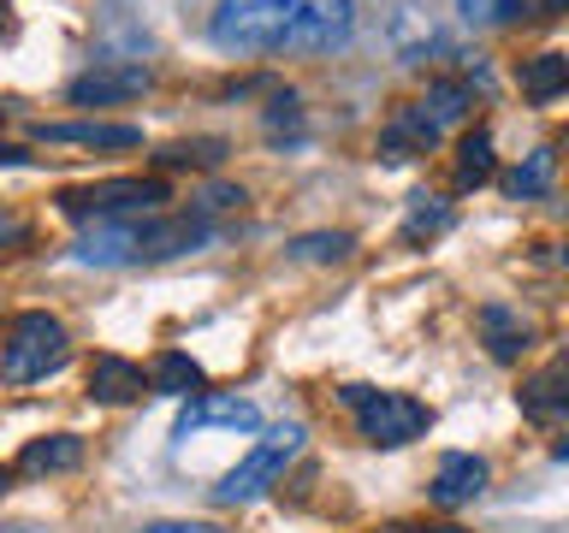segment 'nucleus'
Masks as SVG:
<instances>
[{
  "mask_svg": "<svg viewBox=\"0 0 569 533\" xmlns=\"http://www.w3.org/2000/svg\"><path fill=\"white\" fill-rule=\"evenodd\" d=\"M208 30L231 53H332L356 30V0H220Z\"/></svg>",
  "mask_w": 569,
  "mask_h": 533,
  "instance_id": "1",
  "label": "nucleus"
},
{
  "mask_svg": "<svg viewBox=\"0 0 569 533\" xmlns=\"http://www.w3.org/2000/svg\"><path fill=\"white\" fill-rule=\"evenodd\" d=\"M66 368V326L42 309L18 314L7 344H0V380L7 385H30V380H48V373Z\"/></svg>",
  "mask_w": 569,
  "mask_h": 533,
  "instance_id": "2",
  "label": "nucleus"
},
{
  "mask_svg": "<svg viewBox=\"0 0 569 533\" xmlns=\"http://www.w3.org/2000/svg\"><path fill=\"white\" fill-rule=\"evenodd\" d=\"M345 403L356 409V426H362L368 444L380 451H398V444L421 439L433 426V409L409 391H368V385H345Z\"/></svg>",
  "mask_w": 569,
  "mask_h": 533,
  "instance_id": "3",
  "label": "nucleus"
},
{
  "mask_svg": "<svg viewBox=\"0 0 569 533\" xmlns=\"http://www.w3.org/2000/svg\"><path fill=\"white\" fill-rule=\"evenodd\" d=\"M462 119H469V89H462V83H433V89H427V95L386 131V154H391V160L427 154V149H433V142L451 131V124H462Z\"/></svg>",
  "mask_w": 569,
  "mask_h": 533,
  "instance_id": "4",
  "label": "nucleus"
},
{
  "mask_svg": "<svg viewBox=\"0 0 569 533\" xmlns=\"http://www.w3.org/2000/svg\"><path fill=\"white\" fill-rule=\"evenodd\" d=\"M160 202H172L167 178H101V184L60 190V208L71 220H137V213H154Z\"/></svg>",
  "mask_w": 569,
  "mask_h": 533,
  "instance_id": "5",
  "label": "nucleus"
},
{
  "mask_svg": "<svg viewBox=\"0 0 569 533\" xmlns=\"http://www.w3.org/2000/svg\"><path fill=\"white\" fill-rule=\"evenodd\" d=\"M302 451V426H273L267 439H256V451H249L238 469H231L220 486H213V504H249V497H261L273 480L284 474V462Z\"/></svg>",
  "mask_w": 569,
  "mask_h": 533,
  "instance_id": "6",
  "label": "nucleus"
},
{
  "mask_svg": "<svg viewBox=\"0 0 569 533\" xmlns=\"http://www.w3.org/2000/svg\"><path fill=\"white\" fill-rule=\"evenodd\" d=\"M154 83V71L142 60H101L96 71H83V78H71V107H119V101H137L142 89Z\"/></svg>",
  "mask_w": 569,
  "mask_h": 533,
  "instance_id": "7",
  "label": "nucleus"
},
{
  "mask_svg": "<svg viewBox=\"0 0 569 533\" xmlns=\"http://www.w3.org/2000/svg\"><path fill=\"white\" fill-rule=\"evenodd\" d=\"M208 243V225L196 213H178V220H137V261H167V255H190V249Z\"/></svg>",
  "mask_w": 569,
  "mask_h": 533,
  "instance_id": "8",
  "label": "nucleus"
},
{
  "mask_svg": "<svg viewBox=\"0 0 569 533\" xmlns=\"http://www.w3.org/2000/svg\"><path fill=\"white\" fill-rule=\"evenodd\" d=\"M36 142H71V149H137L142 131L137 124H101V119H60V124H36Z\"/></svg>",
  "mask_w": 569,
  "mask_h": 533,
  "instance_id": "9",
  "label": "nucleus"
},
{
  "mask_svg": "<svg viewBox=\"0 0 569 533\" xmlns=\"http://www.w3.org/2000/svg\"><path fill=\"white\" fill-rule=\"evenodd\" d=\"M516 403H522L528 421H563L569 415V355H558V362H546L533 380H522Z\"/></svg>",
  "mask_w": 569,
  "mask_h": 533,
  "instance_id": "10",
  "label": "nucleus"
},
{
  "mask_svg": "<svg viewBox=\"0 0 569 533\" xmlns=\"http://www.w3.org/2000/svg\"><path fill=\"white\" fill-rule=\"evenodd\" d=\"M202 426H231V433H249V426H256V403L220 398V391H202V398H190V403H184V415H178L172 433H178V439H190V433H202Z\"/></svg>",
  "mask_w": 569,
  "mask_h": 533,
  "instance_id": "11",
  "label": "nucleus"
},
{
  "mask_svg": "<svg viewBox=\"0 0 569 533\" xmlns=\"http://www.w3.org/2000/svg\"><path fill=\"white\" fill-rule=\"evenodd\" d=\"M83 266H124L137 261V220H96L71 249Z\"/></svg>",
  "mask_w": 569,
  "mask_h": 533,
  "instance_id": "12",
  "label": "nucleus"
},
{
  "mask_svg": "<svg viewBox=\"0 0 569 533\" xmlns=\"http://www.w3.org/2000/svg\"><path fill=\"white\" fill-rule=\"evenodd\" d=\"M480 492H487V462H480L475 451H451L439 462V474H433V504L439 510L475 504Z\"/></svg>",
  "mask_w": 569,
  "mask_h": 533,
  "instance_id": "13",
  "label": "nucleus"
},
{
  "mask_svg": "<svg viewBox=\"0 0 569 533\" xmlns=\"http://www.w3.org/2000/svg\"><path fill=\"white\" fill-rule=\"evenodd\" d=\"M89 398H96V403H131V398H142V368L124 362V355H96V362H89Z\"/></svg>",
  "mask_w": 569,
  "mask_h": 533,
  "instance_id": "14",
  "label": "nucleus"
},
{
  "mask_svg": "<svg viewBox=\"0 0 569 533\" xmlns=\"http://www.w3.org/2000/svg\"><path fill=\"white\" fill-rule=\"evenodd\" d=\"M83 462V439L78 433H48V439H30L18 451V469L24 474H66Z\"/></svg>",
  "mask_w": 569,
  "mask_h": 533,
  "instance_id": "15",
  "label": "nucleus"
},
{
  "mask_svg": "<svg viewBox=\"0 0 569 533\" xmlns=\"http://www.w3.org/2000/svg\"><path fill=\"white\" fill-rule=\"evenodd\" d=\"M480 338H487L492 362H516L528 344V320L516 309H505V302H487V309H480Z\"/></svg>",
  "mask_w": 569,
  "mask_h": 533,
  "instance_id": "16",
  "label": "nucleus"
},
{
  "mask_svg": "<svg viewBox=\"0 0 569 533\" xmlns=\"http://www.w3.org/2000/svg\"><path fill=\"white\" fill-rule=\"evenodd\" d=\"M492 172H498L492 131H462V142H457V190H480Z\"/></svg>",
  "mask_w": 569,
  "mask_h": 533,
  "instance_id": "17",
  "label": "nucleus"
},
{
  "mask_svg": "<svg viewBox=\"0 0 569 533\" xmlns=\"http://www.w3.org/2000/svg\"><path fill=\"white\" fill-rule=\"evenodd\" d=\"M569 89V60L563 53H533V60H522V95L528 101H551Z\"/></svg>",
  "mask_w": 569,
  "mask_h": 533,
  "instance_id": "18",
  "label": "nucleus"
},
{
  "mask_svg": "<svg viewBox=\"0 0 569 533\" xmlns=\"http://www.w3.org/2000/svg\"><path fill=\"white\" fill-rule=\"evenodd\" d=\"M202 362H190V355H178V350H167L154 362V373H149V385L160 391V398H190V391H202Z\"/></svg>",
  "mask_w": 569,
  "mask_h": 533,
  "instance_id": "19",
  "label": "nucleus"
},
{
  "mask_svg": "<svg viewBox=\"0 0 569 533\" xmlns=\"http://www.w3.org/2000/svg\"><path fill=\"white\" fill-rule=\"evenodd\" d=\"M451 225V202L445 195H409V213H403V243H421V238H439Z\"/></svg>",
  "mask_w": 569,
  "mask_h": 533,
  "instance_id": "20",
  "label": "nucleus"
},
{
  "mask_svg": "<svg viewBox=\"0 0 569 533\" xmlns=\"http://www.w3.org/2000/svg\"><path fill=\"white\" fill-rule=\"evenodd\" d=\"M297 261H345L350 255V231H309V238L291 243Z\"/></svg>",
  "mask_w": 569,
  "mask_h": 533,
  "instance_id": "21",
  "label": "nucleus"
},
{
  "mask_svg": "<svg viewBox=\"0 0 569 533\" xmlns=\"http://www.w3.org/2000/svg\"><path fill=\"white\" fill-rule=\"evenodd\" d=\"M546 184H551V149H533L522 167L505 178V190H510V195H540Z\"/></svg>",
  "mask_w": 569,
  "mask_h": 533,
  "instance_id": "22",
  "label": "nucleus"
},
{
  "mask_svg": "<svg viewBox=\"0 0 569 533\" xmlns=\"http://www.w3.org/2000/svg\"><path fill=\"white\" fill-rule=\"evenodd\" d=\"M533 7H540V0H457V12L469 18V24H505V18H522Z\"/></svg>",
  "mask_w": 569,
  "mask_h": 533,
  "instance_id": "23",
  "label": "nucleus"
},
{
  "mask_svg": "<svg viewBox=\"0 0 569 533\" xmlns=\"http://www.w3.org/2000/svg\"><path fill=\"white\" fill-rule=\"evenodd\" d=\"M220 154H226V142H172L167 154H160V167H220Z\"/></svg>",
  "mask_w": 569,
  "mask_h": 533,
  "instance_id": "24",
  "label": "nucleus"
},
{
  "mask_svg": "<svg viewBox=\"0 0 569 533\" xmlns=\"http://www.w3.org/2000/svg\"><path fill=\"white\" fill-rule=\"evenodd\" d=\"M202 208H213V213H226V208H243V190H231V184H213V190L202 195Z\"/></svg>",
  "mask_w": 569,
  "mask_h": 533,
  "instance_id": "25",
  "label": "nucleus"
},
{
  "mask_svg": "<svg viewBox=\"0 0 569 533\" xmlns=\"http://www.w3.org/2000/svg\"><path fill=\"white\" fill-rule=\"evenodd\" d=\"M142 533H220V527H208V522H149Z\"/></svg>",
  "mask_w": 569,
  "mask_h": 533,
  "instance_id": "26",
  "label": "nucleus"
},
{
  "mask_svg": "<svg viewBox=\"0 0 569 533\" xmlns=\"http://www.w3.org/2000/svg\"><path fill=\"white\" fill-rule=\"evenodd\" d=\"M18 238H24V220H18V213H0V249L18 243Z\"/></svg>",
  "mask_w": 569,
  "mask_h": 533,
  "instance_id": "27",
  "label": "nucleus"
},
{
  "mask_svg": "<svg viewBox=\"0 0 569 533\" xmlns=\"http://www.w3.org/2000/svg\"><path fill=\"white\" fill-rule=\"evenodd\" d=\"M24 160H30L24 149H12V142H0V167H24Z\"/></svg>",
  "mask_w": 569,
  "mask_h": 533,
  "instance_id": "28",
  "label": "nucleus"
},
{
  "mask_svg": "<svg viewBox=\"0 0 569 533\" xmlns=\"http://www.w3.org/2000/svg\"><path fill=\"white\" fill-rule=\"evenodd\" d=\"M551 456H558V462H569V439H558V444H551Z\"/></svg>",
  "mask_w": 569,
  "mask_h": 533,
  "instance_id": "29",
  "label": "nucleus"
},
{
  "mask_svg": "<svg viewBox=\"0 0 569 533\" xmlns=\"http://www.w3.org/2000/svg\"><path fill=\"white\" fill-rule=\"evenodd\" d=\"M416 533H462V527H451V522H445V527H416Z\"/></svg>",
  "mask_w": 569,
  "mask_h": 533,
  "instance_id": "30",
  "label": "nucleus"
},
{
  "mask_svg": "<svg viewBox=\"0 0 569 533\" xmlns=\"http://www.w3.org/2000/svg\"><path fill=\"white\" fill-rule=\"evenodd\" d=\"M546 7H551V12H569V0H546Z\"/></svg>",
  "mask_w": 569,
  "mask_h": 533,
  "instance_id": "31",
  "label": "nucleus"
},
{
  "mask_svg": "<svg viewBox=\"0 0 569 533\" xmlns=\"http://www.w3.org/2000/svg\"><path fill=\"white\" fill-rule=\"evenodd\" d=\"M0 36H7V0H0Z\"/></svg>",
  "mask_w": 569,
  "mask_h": 533,
  "instance_id": "32",
  "label": "nucleus"
},
{
  "mask_svg": "<svg viewBox=\"0 0 569 533\" xmlns=\"http://www.w3.org/2000/svg\"><path fill=\"white\" fill-rule=\"evenodd\" d=\"M0 486H7V469H0Z\"/></svg>",
  "mask_w": 569,
  "mask_h": 533,
  "instance_id": "33",
  "label": "nucleus"
},
{
  "mask_svg": "<svg viewBox=\"0 0 569 533\" xmlns=\"http://www.w3.org/2000/svg\"><path fill=\"white\" fill-rule=\"evenodd\" d=\"M563 261H569V243H563Z\"/></svg>",
  "mask_w": 569,
  "mask_h": 533,
  "instance_id": "34",
  "label": "nucleus"
}]
</instances>
